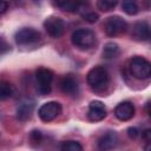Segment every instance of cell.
<instances>
[{
	"label": "cell",
	"mask_w": 151,
	"mask_h": 151,
	"mask_svg": "<svg viewBox=\"0 0 151 151\" xmlns=\"http://www.w3.org/2000/svg\"><path fill=\"white\" fill-rule=\"evenodd\" d=\"M72 44L79 50H90L96 44V33L90 28H78L72 33Z\"/></svg>",
	"instance_id": "obj_2"
},
{
	"label": "cell",
	"mask_w": 151,
	"mask_h": 151,
	"mask_svg": "<svg viewBox=\"0 0 151 151\" xmlns=\"http://www.w3.org/2000/svg\"><path fill=\"white\" fill-rule=\"evenodd\" d=\"M86 80L92 90L100 92L104 88H106L109 84V80H110L109 72L103 66H96L88 71L86 76Z\"/></svg>",
	"instance_id": "obj_1"
},
{
	"label": "cell",
	"mask_w": 151,
	"mask_h": 151,
	"mask_svg": "<svg viewBox=\"0 0 151 151\" xmlns=\"http://www.w3.org/2000/svg\"><path fill=\"white\" fill-rule=\"evenodd\" d=\"M44 27L50 37L60 38L65 32V21L59 17L51 15L44 21Z\"/></svg>",
	"instance_id": "obj_6"
},
{
	"label": "cell",
	"mask_w": 151,
	"mask_h": 151,
	"mask_svg": "<svg viewBox=\"0 0 151 151\" xmlns=\"http://www.w3.org/2000/svg\"><path fill=\"white\" fill-rule=\"evenodd\" d=\"M106 117V107L99 100H93L88 105L87 118L91 122H100Z\"/></svg>",
	"instance_id": "obj_11"
},
{
	"label": "cell",
	"mask_w": 151,
	"mask_h": 151,
	"mask_svg": "<svg viewBox=\"0 0 151 151\" xmlns=\"http://www.w3.org/2000/svg\"><path fill=\"white\" fill-rule=\"evenodd\" d=\"M15 93V87L11 83L7 81H1L0 84V98L1 100H5L7 98L13 97Z\"/></svg>",
	"instance_id": "obj_17"
},
{
	"label": "cell",
	"mask_w": 151,
	"mask_h": 151,
	"mask_svg": "<svg viewBox=\"0 0 151 151\" xmlns=\"http://www.w3.org/2000/svg\"><path fill=\"white\" fill-rule=\"evenodd\" d=\"M37 78V88L41 96H46L51 92V83L53 80V73L51 70L40 67L35 71Z\"/></svg>",
	"instance_id": "obj_4"
},
{
	"label": "cell",
	"mask_w": 151,
	"mask_h": 151,
	"mask_svg": "<svg viewBox=\"0 0 151 151\" xmlns=\"http://www.w3.org/2000/svg\"><path fill=\"white\" fill-rule=\"evenodd\" d=\"M41 139H42V134H41V132H40L39 130H33V131L29 133V140H31V143H32L33 145L40 144Z\"/></svg>",
	"instance_id": "obj_22"
},
{
	"label": "cell",
	"mask_w": 151,
	"mask_h": 151,
	"mask_svg": "<svg viewBox=\"0 0 151 151\" xmlns=\"http://www.w3.org/2000/svg\"><path fill=\"white\" fill-rule=\"evenodd\" d=\"M118 144V136L114 131H107L98 140V147L101 151H110Z\"/></svg>",
	"instance_id": "obj_13"
},
{
	"label": "cell",
	"mask_w": 151,
	"mask_h": 151,
	"mask_svg": "<svg viewBox=\"0 0 151 151\" xmlns=\"http://www.w3.org/2000/svg\"><path fill=\"white\" fill-rule=\"evenodd\" d=\"M104 28H105V33L110 37H116L119 34H123L126 32L127 29V22L118 17V15H113L106 19L105 24H104Z\"/></svg>",
	"instance_id": "obj_5"
},
{
	"label": "cell",
	"mask_w": 151,
	"mask_h": 151,
	"mask_svg": "<svg viewBox=\"0 0 151 151\" xmlns=\"http://www.w3.org/2000/svg\"><path fill=\"white\" fill-rule=\"evenodd\" d=\"M114 116L119 120H130L134 116V106L130 101H122L114 109Z\"/></svg>",
	"instance_id": "obj_12"
},
{
	"label": "cell",
	"mask_w": 151,
	"mask_h": 151,
	"mask_svg": "<svg viewBox=\"0 0 151 151\" xmlns=\"http://www.w3.org/2000/svg\"><path fill=\"white\" fill-rule=\"evenodd\" d=\"M81 17L84 18V20L88 21V22H96L98 19H99V15L97 13H94L93 11H90L88 8H86L83 13H81Z\"/></svg>",
	"instance_id": "obj_21"
},
{
	"label": "cell",
	"mask_w": 151,
	"mask_h": 151,
	"mask_svg": "<svg viewBox=\"0 0 151 151\" xmlns=\"http://www.w3.org/2000/svg\"><path fill=\"white\" fill-rule=\"evenodd\" d=\"M145 109H146V113H147V114H149V117L151 118V100L146 104V107H145Z\"/></svg>",
	"instance_id": "obj_26"
},
{
	"label": "cell",
	"mask_w": 151,
	"mask_h": 151,
	"mask_svg": "<svg viewBox=\"0 0 151 151\" xmlns=\"http://www.w3.org/2000/svg\"><path fill=\"white\" fill-rule=\"evenodd\" d=\"M138 134H139V131H138L136 127H129V129H127V136H129L130 138L134 139V138H137Z\"/></svg>",
	"instance_id": "obj_23"
},
{
	"label": "cell",
	"mask_w": 151,
	"mask_h": 151,
	"mask_svg": "<svg viewBox=\"0 0 151 151\" xmlns=\"http://www.w3.org/2000/svg\"><path fill=\"white\" fill-rule=\"evenodd\" d=\"M7 7H8V4L6 1H0V13L1 14L5 13V11L7 9Z\"/></svg>",
	"instance_id": "obj_25"
},
{
	"label": "cell",
	"mask_w": 151,
	"mask_h": 151,
	"mask_svg": "<svg viewBox=\"0 0 151 151\" xmlns=\"http://www.w3.org/2000/svg\"><path fill=\"white\" fill-rule=\"evenodd\" d=\"M53 5L65 12H81V13L86 9V7H88L87 4L78 2V1H55L53 2Z\"/></svg>",
	"instance_id": "obj_15"
},
{
	"label": "cell",
	"mask_w": 151,
	"mask_h": 151,
	"mask_svg": "<svg viewBox=\"0 0 151 151\" xmlns=\"http://www.w3.org/2000/svg\"><path fill=\"white\" fill-rule=\"evenodd\" d=\"M144 151H151V143H145Z\"/></svg>",
	"instance_id": "obj_27"
},
{
	"label": "cell",
	"mask_w": 151,
	"mask_h": 151,
	"mask_svg": "<svg viewBox=\"0 0 151 151\" xmlns=\"http://www.w3.org/2000/svg\"><path fill=\"white\" fill-rule=\"evenodd\" d=\"M60 151H83V146L79 142L76 140H66L61 144Z\"/></svg>",
	"instance_id": "obj_18"
},
{
	"label": "cell",
	"mask_w": 151,
	"mask_h": 151,
	"mask_svg": "<svg viewBox=\"0 0 151 151\" xmlns=\"http://www.w3.org/2000/svg\"><path fill=\"white\" fill-rule=\"evenodd\" d=\"M15 41L19 45H29V44H34L37 42L40 38L41 34L38 29L32 28V27H24L21 29H19L15 35Z\"/></svg>",
	"instance_id": "obj_8"
},
{
	"label": "cell",
	"mask_w": 151,
	"mask_h": 151,
	"mask_svg": "<svg viewBox=\"0 0 151 151\" xmlns=\"http://www.w3.org/2000/svg\"><path fill=\"white\" fill-rule=\"evenodd\" d=\"M129 71L136 79H147L151 77V64L143 57H133L129 61Z\"/></svg>",
	"instance_id": "obj_3"
},
{
	"label": "cell",
	"mask_w": 151,
	"mask_h": 151,
	"mask_svg": "<svg viewBox=\"0 0 151 151\" xmlns=\"http://www.w3.org/2000/svg\"><path fill=\"white\" fill-rule=\"evenodd\" d=\"M60 113H61V105L58 101H47L42 104L38 110V114L40 119L44 122H51L55 119Z\"/></svg>",
	"instance_id": "obj_7"
},
{
	"label": "cell",
	"mask_w": 151,
	"mask_h": 151,
	"mask_svg": "<svg viewBox=\"0 0 151 151\" xmlns=\"http://www.w3.org/2000/svg\"><path fill=\"white\" fill-rule=\"evenodd\" d=\"M34 109V101L31 99H24L17 107V118L20 122H25L31 118Z\"/></svg>",
	"instance_id": "obj_14"
},
{
	"label": "cell",
	"mask_w": 151,
	"mask_h": 151,
	"mask_svg": "<svg viewBox=\"0 0 151 151\" xmlns=\"http://www.w3.org/2000/svg\"><path fill=\"white\" fill-rule=\"evenodd\" d=\"M122 8H123V11H124L126 14H129V15H134V14H137L138 11H139L138 5H137L134 1H131V0L123 1Z\"/></svg>",
	"instance_id": "obj_19"
},
{
	"label": "cell",
	"mask_w": 151,
	"mask_h": 151,
	"mask_svg": "<svg viewBox=\"0 0 151 151\" xmlns=\"http://www.w3.org/2000/svg\"><path fill=\"white\" fill-rule=\"evenodd\" d=\"M143 138L146 143H151V129H147V130H144L143 131Z\"/></svg>",
	"instance_id": "obj_24"
},
{
	"label": "cell",
	"mask_w": 151,
	"mask_h": 151,
	"mask_svg": "<svg viewBox=\"0 0 151 151\" xmlns=\"http://www.w3.org/2000/svg\"><path fill=\"white\" fill-rule=\"evenodd\" d=\"M117 1L114 0V1H112V0H99L98 2H97V6H98V8L99 9H101V11H104V12H109V11H111V9H113L116 6H117Z\"/></svg>",
	"instance_id": "obj_20"
},
{
	"label": "cell",
	"mask_w": 151,
	"mask_h": 151,
	"mask_svg": "<svg viewBox=\"0 0 151 151\" xmlns=\"http://www.w3.org/2000/svg\"><path fill=\"white\" fill-rule=\"evenodd\" d=\"M59 87L61 92L65 94L77 96L79 91V83H78V79L73 74H66L60 79Z\"/></svg>",
	"instance_id": "obj_9"
},
{
	"label": "cell",
	"mask_w": 151,
	"mask_h": 151,
	"mask_svg": "<svg viewBox=\"0 0 151 151\" xmlns=\"http://www.w3.org/2000/svg\"><path fill=\"white\" fill-rule=\"evenodd\" d=\"M120 50L116 42H107L103 50V57L105 59H113L119 54Z\"/></svg>",
	"instance_id": "obj_16"
},
{
	"label": "cell",
	"mask_w": 151,
	"mask_h": 151,
	"mask_svg": "<svg viewBox=\"0 0 151 151\" xmlns=\"http://www.w3.org/2000/svg\"><path fill=\"white\" fill-rule=\"evenodd\" d=\"M131 35L139 41H146L151 39V26L146 21H138L133 25Z\"/></svg>",
	"instance_id": "obj_10"
}]
</instances>
